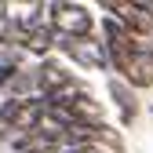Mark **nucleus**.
I'll list each match as a JSON object with an SVG mask.
<instances>
[{"label": "nucleus", "mask_w": 153, "mask_h": 153, "mask_svg": "<svg viewBox=\"0 0 153 153\" xmlns=\"http://www.w3.org/2000/svg\"><path fill=\"white\" fill-rule=\"evenodd\" d=\"M102 44H106V51H109V66H113V73H117V66H120L135 48H142L139 36H131V33L117 22V18H109V15L102 18Z\"/></svg>", "instance_id": "obj_5"}, {"label": "nucleus", "mask_w": 153, "mask_h": 153, "mask_svg": "<svg viewBox=\"0 0 153 153\" xmlns=\"http://www.w3.org/2000/svg\"><path fill=\"white\" fill-rule=\"evenodd\" d=\"M33 69H36V99H48L51 91H59L66 80L76 76V73H69V66L59 62V59H44L40 66H33Z\"/></svg>", "instance_id": "obj_7"}, {"label": "nucleus", "mask_w": 153, "mask_h": 153, "mask_svg": "<svg viewBox=\"0 0 153 153\" xmlns=\"http://www.w3.org/2000/svg\"><path fill=\"white\" fill-rule=\"evenodd\" d=\"M117 76H120L128 88H135V91L153 88V48H149V44L135 48V51L117 66Z\"/></svg>", "instance_id": "obj_4"}, {"label": "nucleus", "mask_w": 153, "mask_h": 153, "mask_svg": "<svg viewBox=\"0 0 153 153\" xmlns=\"http://www.w3.org/2000/svg\"><path fill=\"white\" fill-rule=\"evenodd\" d=\"M59 48V33H55V26H40V29H33L29 33V40H26V55H36V59H51V51Z\"/></svg>", "instance_id": "obj_10"}, {"label": "nucleus", "mask_w": 153, "mask_h": 153, "mask_svg": "<svg viewBox=\"0 0 153 153\" xmlns=\"http://www.w3.org/2000/svg\"><path fill=\"white\" fill-rule=\"evenodd\" d=\"M106 91H109L113 106H117V113H120V124H124V128H131V124L139 120V109H142V102H139L135 88H128V84L120 80V76H109Z\"/></svg>", "instance_id": "obj_6"}, {"label": "nucleus", "mask_w": 153, "mask_h": 153, "mask_svg": "<svg viewBox=\"0 0 153 153\" xmlns=\"http://www.w3.org/2000/svg\"><path fill=\"white\" fill-rule=\"evenodd\" d=\"M7 99H36V69H22L7 88Z\"/></svg>", "instance_id": "obj_12"}, {"label": "nucleus", "mask_w": 153, "mask_h": 153, "mask_svg": "<svg viewBox=\"0 0 153 153\" xmlns=\"http://www.w3.org/2000/svg\"><path fill=\"white\" fill-rule=\"evenodd\" d=\"M22 69H26L22 51H7V48L0 51V91H7V88H11V80H15Z\"/></svg>", "instance_id": "obj_11"}, {"label": "nucleus", "mask_w": 153, "mask_h": 153, "mask_svg": "<svg viewBox=\"0 0 153 153\" xmlns=\"http://www.w3.org/2000/svg\"><path fill=\"white\" fill-rule=\"evenodd\" d=\"M59 51L66 59H73L80 69H95V73H109V51L102 44V36H80V40H73V36H59Z\"/></svg>", "instance_id": "obj_3"}, {"label": "nucleus", "mask_w": 153, "mask_h": 153, "mask_svg": "<svg viewBox=\"0 0 153 153\" xmlns=\"http://www.w3.org/2000/svg\"><path fill=\"white\" fill-rule=\"evenodd\" d=\"M48 22L55 26L59 36H95V15L84 4H73V0H59V4H48Z\"/></svg>", "instance_id": "obj_2"}, {"label": "nucleus", "mask_w": 153, "mask_h": 153, "mask_svg": "<svg viewBox=\"0 0 153 153\" xmlns=\"http://www.w3.org/2000/svg\"><path fill=\"white\" fill-rule=\"evenodd\" d=\"M66 146L59 142V139H51V135H44L40 128H33V131H26V135H18L15 142H11V153H62Z\"/></svg>", "instance_id": "obj_8"}, {"label": "nucleus", "mask_w": 153, "mask_h": 153, "mask_svg": "<svg viewBox=\"0 0 153 153\" xmlns=\"http://www.w3.org/2000/svg\"><path fill=\"white\" fill-rule=\"evenodd\" d=\"M0 51H4V29H0Z\"/></svg>", "instance_id": "obj_13"}, {"label": "nucleus", "mask_w": 153, "mask_h": 153, "mask_svg": "<svg viewBox=\"0 0 153 153\" xmlns=\"http://www.w3.org/2000/svg\"><path fill=\"white\" fill-rule=\"evenodd\" d=\"M44 99H4L0 102V142H15L40 124Z\"/></svg>", "instance_id": "obj_1"}, {"label": "nucleus", "mask_w": 153, "mask_h": 153, "mask_svg": "<svg viewBox=\"0 0 153 153\" xmlns=\"http://www.w3.org/2000/svg\"><path fill=\"white\" fill-rule=\"evenodd\" d=\"M84 95H91V88H88V84L80 80V76H73V80H66V84H62L59 91H51L44 102H48V106H55V109H73L76 102L84 99Z\"/></svg>", "instance_id": "obj_9"}]
</instances>
